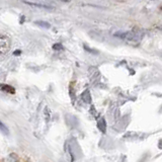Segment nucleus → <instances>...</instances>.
Listing matches in <instances>:
<instances>
[{"label":"nucleus","instance_id":"nucleus-5","mask_svg":"<svg viewBox=\"0 0 162 162\" xmlns=\"http://www.w3.org/2000/svg\"><path fill=\"white\" fill-rule=\"evenodd\" d=\"M81 96H82V99H83L86 103H91V95H90V92H89V90H88V89L84 90Z\"/></svg>","mask_w":162,"mask_h":162},{"label":"nucleus","instance_id":"nucleus-9","mask_svg":"<svg viewBox=\"0 0 162 162\" xmlns=\"http://www.w3.org/2000/svg\"><path fill=\"white\" fill-rule=\"evenodd\" d=\"M0 128H1V132L3 133V134H8V130L4 126V124L3 123H0Z\"/></svg>","mask_w":162,"mask_h":162},{"label":"nucleus","instance_id":"nucleus-10","mask_svg":"<svg viewBox=\"0 0 162 162\" xmlns=\"http://www.w3.org/2000/svg\"><path fill=\"white\" fill-rule=\"evenodd\" d=\"M84 49H85V51H87V52H90V53H93V54H96V53H97L96 51L90 49V48H88V47H86V46H84Z\"/></svg>","mask_w":162,"mask_h":162},{"label":"nucleus","instance_id":"nucleus-11","mask_svg":"<svg viewBox=\"0 0 162 162\" xmlns=\"http://www.w3.org/2000/svg\"><path fill=\"white\" fill-rule=\"evenodd\" d=\"M24 20H25V17L23 16V15H21V17H20V23H23Z\"/></svg>","mask_w":162,"mask_h":162},{"label":"nucleus","instance_id":"nucleus-1","mask_svg":"<svg viewBox=\"0 0 162 162\" xmlns=\"http://www.w3.org/2000/svg\"><path fill=\"white\" fill-rule=\"evenodd\" d=\"M115 37L120 38L122 40H125L128 43H139L142 39V34L140 33H135V31H124V33H116Z\"/></svg>","mask_w":162,"mask_h":162},{"label":"nucleus","instance_id":"nucleus-4","mask_svg":"<svg viewBox=\"0 0 162 162\" xmlns=\"http://www.w3.org/2000/svg\"><path fill=\"white\" fill-rule=\"evenodd\" d=\"M97 128L100 130V132L106 133V121H104L103 117H100V119L97 121Z\"/></svg>","mask_w":162,"mask_h":162},{"label":"nucleus","instance_id":"nucleus-8","mask_svg":"<svg viewBox=\"0 0 162 162\" xmlns=\"http://www.w3.org/2000/svg\"><path fill=\"white\" fill-rule=\"evenodd\" d=\"M53 49L55 50V51H61L64 49V47H63L62 44H60V43H57L55 44V45L53 46Z\"/></svg>","mask_w":162,"mask_h":162},{"label":"nucleus","instance_id":"nucleus-3","mask_svg":"<svg viewBox=\"0 0 162 162\" xmlns=\"http://www.w3.org/2000/svg\"><path fill=\"white\" fill-rule=\"evenodd\" d=\"M23 3H25V4H27V5H30V6H33V7L43 8V9H53L52 6L46 5V4H41V3H34V2H30V1H24V0H23Z\"/></svg>","mask_w":162,"mask_h":162},{"label":"nucleus","instance_id":"nucleus-13","mask_svg":"<svg viewBox=\"0 0 162 162\" xmlns=\"http://www.w3.org/2000/svg\"><path fill=\"white\" fill-rule=\"evenodd\" d=\"M156 28H158L159 31H162V25H157Z\"/></svg>","mask_w":162,"mask_h":162},{"label":"nucleus","instance_id":"nucleus-14","mask_svg":"<svg viewBox=\"0 0 162 162\" xmlns=\"http://www.w3.org/2000/svg\"><path fill=\"white\" fill-rule=\"evenodd\" d=\"M60 1H62V2H69L70 0H60Z\"/></svg>","mask_w":162,"mask_h":162},{"label":"nucleus","instance_id":"nucleus-2","mask_svg":"<svg viewBox=\"0 0 162 162\" xmlns=\"http://www.w3.org/2000/svg\"><path fill=\"white\" fill-rule=\"evenodd\" d=\"M9 48H10L9 38L6 36H1L0 37V54H1V56H4L8 52Z\"/></svg>","mask_w":162,"mask_h":162},{"label":"nucleus","instance_id":"nucleus-6","mask_svg":"<svg viewBox=\"0 0 162 162\" xmlns=\"http://www.w3.org/2000/svg\"><path fill=\"white\" fill-rule=\"evenodd\" d=\"M1 89L3 91H5V92H8V93H14L15 90L14 88L10 86V85H5V84H1Z\"/></svg>","mask_w":162,"mask_h":162},{"label":"nucleus","instance_id":"nucleus-12","mask_svg":"<svg viewBox=\"0 0 162 162\" xmlns=\"http://www.w3.org/2000/svg\"><path fill=\"white\" fill-rule=\"evenodd\" d=\"M20 51H15V52L13 53V55H15V56H18V55H20Z\"/></svg>","mask_w":162,"mask_h":162},{"label":"nucleus","instance_id":"nucleus-7","mask_svg":"<svg viewBox=\"0 0 162 162\" xmlns=\"http://www.w3.org/2000/svg\"><path fill=\"white\" fill-rule=\"evenodd\" d=\"M34 24L39 25V27H45V28H50L51 27V24L49 23H47V21H43V20H36L34 21Z\"/></svg>","mask_w":162,"mask_h":162}]
</instances>
